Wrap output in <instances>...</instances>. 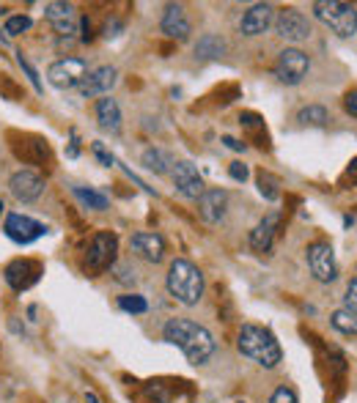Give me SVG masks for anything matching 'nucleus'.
Wrapping results in <instances>:
<instances>
[{
	"label": "nucleus",
	"mask_w": 357,
	"mask_h": 403,
	"mask_svg": "<svg viewBox=\"0 0 357 403\" xmlns=\"http://www.w3.org/2000/svg\"><path fill=\"white\" fill-rule=\"evenodd\" d=\"M162 337L168 343H174L176 349H181L190 365H206L217 349L214 335L203 324H196L193 318H171L162 327Z\"/></svg>",
	"instance_id": "obj_1"
},
{
	"label": "nucleus",
	"mask_w": 357,
	"mask_h": 403,
	"mask_svg": "<svg viewBox=\"0 0 357 403\" xmlns=\"http://www.w3.org/2000/svg\"><path fill=\"white\" fill-rule=\"evenodd\" d=\"M236 349L242 357H248L250 362H256L258 368H278L283 359V349L278 343V337L269 332L267 327L258 324H245L236 335Z\"/></svg>",
	"instance_id": "obj_2"
},
{
	"label": "nucleus",
	"mask_w": 357,
	"mask_h": 403,
	"mask_svg": "<svg viewBox=\"0 0 357 403\" xmlns=\"http://www.w3.org/2000/svg\"><path fill=\"white\" fill-rule=\"evenodd\" d=\"M165 285H168V294L184 307H196L198 302L203 299V288H206L201 269L187 258H174L171 261Z\"/></svg>",
	"instance_id": "obj_3"
},
{
	"label": "nucleus",
	"mask_w": 357,
	"mask_h": 403,
	"mask_svg": "<svg viewBox=\"0 0 357 403\" xmlns=\"http://www.w3.org/2000/svg\"><path fill=\"white\" fill-rule=\"evenodd\" d=\"M313 17L324 22L330 31L341 39H352L357 34V6L343 3V0H316L313 6Z\"/></svg>",
	"instance_id": "obj_4"
},
{
	"label": "nucleus",
	"mask_w": 357,
	"mask_h": 403,
	"mask_svg": "<svg viewBox=\"0 0 357 403\" xmlns=\"http://www.w3.org/2000/svg\"><path fill=\"white\" fill-rule=\"evenodd\" d=\"M86 77H89V61L74 58V55L58 58L55 63H50V69H47V80H50V86L58 88V91L77 88Z\"/></svg>",
	"instance_id": "obj_5"
},
{
	"label": "nucleus",
	"mask_w": 357,
	"mask_h": 403,
	"mask_svg": "<svg viewBox=\"0 0 357 403\" xmlns=\"http://www.w3.org/2000/svg\"><path fill=\"white\" fill-rule=\"evenodd\" d=\"M305 261H308V269L313 275L316 282H330L338 280V263H336V252H333V245L330 242H313L305 250Z\"/></svg>",
	"instance_id": "obj_6"
},
{
	"label": "nucleus",
	"mask_w": 357,
	"mask_h": 403,
	"mask_svg": "<svg viewBox=\"0 0 357 403\" xmlns=\"http://www.w3.org/2000/svg\"><path fill=\"white\" fill-rule=\"evenodd\" d=\"M311 71V58L308 53L297 50V47H286L278 53L275 61V77L283 83V86H300Z\"/></svg>",
	"instance_id": "obj_7"
},
{
	"label": "nucleus",
	"mask_w": 357,
	"mask_h": 403,
	"mask_svg": "<svg viewBox=\"0 0 357 403\" xmlns=\"http://www.w3.org/2000/svg\"><path fill=\"white\" fill-rule=\"evenodd\" d=\"M275 34L281 36L283 41H291V44H300L305 39H311V22L303 11L297 9H281L275 11Z\"/></svg>",
	"instance_id": "obj_8"
},
{
	"label": "nucleus",
	"mask_w": 357,
	"mask_h": 403,
	"mask_svg": "<svg viewBox=\"0 0 357 403\" xmlns=\"http://www.w3.org/2000/svg\"><path fill=\"white\" fill-rule=\"evenodd\" d=\"M119 255V236L110 233V230H99L94 233L89 247V269L91 272H105L116 263Z\"/></svg>",
	"instance_id": "obj_9"
},
{
	"label": "nucleus",
	"mask_w": 357,
	"mask_h": 403,
	"mask_svg": "<svg viewBox=\"0 0 357 403\" xmlns=\"http://www.w3.org/2000/svg\"><path fill=\"white\" fill-rule=\"evenodd\" d=\"M171 178H174V187L181 198H190V200H198L203 195V178L198 173V168L193 162L181 159V162H174L171 168Z\"/></svg>",
	"instance_id": "obj_10"
},
{
	"label": "nucleus",
	"mask_w": 357,
	"mask_h": 403,
	"mask_svg": "<svg viewBox=\"0 0 357 403\" xmlns=\"http://www.w3.org/2000/svg\"><path fill=\"white\" fill-rule=\"evenodd\" d=\"M3 230L17 245H31V242L41 239L47 233V228L41 223H36L34 217H28V214H9L6 223H3Z\"/></svg>",
	"instance_id": "obj_11"
},
{
	"label": "nucleus",
	"mask_w": 357,
	"mask_h": 403,
	"mask_svg": "<svg viewBox=\"0 0 357 403\" xmlns=\"http://www.w3.org/2000/svg\"><path fill=\"white\" fill-rule=\"evenodd\" d=\"M272 22H275V6H269V3H256V6H250L248 11L242 14V19H239V34L248 36V39L261 36L272 28Z\"/></svg>",
	"instance_id": "obj_12"
},
{
	"label": "nucleus",
	"mask_w": 357,
	"mask_h": 403,
	"mask_svg": "<svg viewBox=\"0 0 357 403\" xmlns=\"http://www.w3.org/2000/svg\"><path fill=\"white\" fill-rule=\"evenodd\" d=\"M9 190L17 198L19 203H34L44 193V178L36 170H17L9 178Z\"/></svg>",
	"instance_id": "obj_13"
},
{
	"label": "nucleus",
	"mask_w": 357,
	"mask_h": 403,
	"mask_svg": "<svg viewBox=\"0 0 357 403\" xmlns=\"http://www.w3.org/2000/svg\"><path fill=\"white\" fill-rule=\"evenodd\" d=\"M6 282L14 288V291H28L34 282H39L41 277V263L31 261V258H17L6 266Z\"/></svg>",
	"instance_id": "obj_14"
},
{
	"label": "nucleus",
	"mask_w": 357,
	"mask_h": 403,
	"mask_svg": "<svg viewBox=\"0 0 357 403\" xmlns=\"http://www.w3.org/2000/svg\"><path fill=\"white\" fill-rule=\"evenodd\" d=\"M116 83H119V71L113 66H99V69L89 71V77L77 86V91L83 99H94V96H107Z\"/></svg>",
	"instance_id": "obj_15"
},
{
	"label": "nucleus",
	"mask_w": 357,
	"mask_h": 403,
	"mask_svg": "<svg viewBox=\"0 0 357 403\" xmlns=\"http://www.w3.org/2000/svg\"><path fill=\"white\" fill-rule=\"evenodd\" d=\"M226 211H228V193L226 190H203V195L198 198V214L209 225L223 223Z\"/></svg>",
	"instance_id": "obj_16"
},
{
	"label": "nucleus",
	"mask_w": 357,
	"mask_h": 403,
	"mask_svg": "<svg viewBox=\"0 0 357 403\" xmlns=\"http://www.w3.org/2000/svg\"><path fill=\"white\" fill-rule=\"evenodd\" d=\"M129 247H132V252H138L143 261L149 263H160L165 258V239H162L160 233H154V230H138V233H132Z\"/></svg>",
	"instance_id": "obj_17"
},
{
	"label": "nucleus",
	"mask_w": 357,
	"mask_h": 403,
	"mask_svg": "<svg viewBox=\"0 0 357 403\" xmlns=\"http://www.w3.org/2000/svg\"><path fill=\"white\" fill-rule=\"evenodd\" d=\"M160 31L168 39H176V41H184L190 31H193V25H190V19H187V11H184V6H178V3H171L168 9H165V14L160 19Z\"/></svg>",
	"instance_id": "obj_18"
},
{
	"label": "nucleus",
	"mask_w": 357,
	"mask_h": 403,
	"mask_svg": "<svg viewBox=\"0 0 357 403\" xmlns=\"http://www.w3.org/2000/svg\"><path fill=\"white\" fill-rule=\"evenodd\" d=\"M278 228H281V214L278 211H269L267 217L253 228L250 233V247L256 250V252H269L272 245H275V236H278Z\"/></svg>",
	"instance_id": "obj_19"
},
{
	"label": "nucleus",
	"mask_w": 357,
	"mask_h": 403,
	"mask_svg": "<svg viewBox=\"0 0 357 403\" xmlns=\"http://www.w3.org/2000/svg\"><path fill=\"white\" fill-rule=\"evenodd\" d=\"M44 17L53 22V28L58 36L71 39V36L77 34V28H74L77 14H74V6H71V3H47V6H44Z\"/></svg>",
	"instance_id": "obj_20"
},
{
	"label": "nucleus",
	"mask_w": 357,
	"mask_h": 403,
	"mask_svg": "<svg viewBox=\"0 0 357 403\" xmlns=\"http://www.w3.org/2000/svg\"><path fill=\"white\" fill-rule=\"evenodd\" d=\"M96 121H99L102 129L113 132V135L121 129V107H119V102L113 96H102L96 102Z\"/></svg>",
	"instance_id": "obj_21"
},
{
	"label": "nucleus",
	"mask_w": 357,
	"mask_h": 403,
	"mask_svg": "<svg viewBox=\"0 0 357 403\" xmlns=\"http://www.w3.org/2000/svg\"><path fill=\"white\" fill-rule=\"evenodd\" d=\"M228 50V44L220 39L217 34H203L198 39L196 44V58H203V61H217V58H223Z\"/></svg>",
	"instance_id": "obj_22"
},
{
	"label": "nucleus",
	"mask_w": 357,
	"mask_h": 403,
	"mask_svg": "<svg viewBox=\"0 0 357 403\" xmlns=\"http://www.w3.org/2000/svg\"><path fill=\"white\" fill-rule=\"evenodd\" d=\"M143 168L146 170H151V173H171V168H174V159L171 154H165L162 148H146L143 151Z\"/></svg>",
	"instance_id": "obj_23"
},
{
	"label": "nucleus",
	"mask_w": 357,
	"mask_h": 403,
	"mask_svg": "<svg viewBox=\"0 0 357 403\" xmlns=\"http://www.w3.org/2000/svg\"><path fill=\"white\" fill-rule=\"evenodd\" d=\"M71 195L86 206V209H94V211H105L110 206V200H107V195L96 193V190H91V187H71Z\"/></svg>",
	"instance_id": "obj_24"
},
{
	"label": "nucleus",
	"mask_w": 357,
	"mask_h": 403,
	"mask_svg": "<svg viewBox=\"0 0 357 403\" xmlns=\"http://www.w3.org/2000/svg\"><path fill=\"white\" fill-rule=\"evenodd\" d=\"M330 324L338 330L341 335H357V310L341 307L330 316Z\"/></svg>",
	"instance_id": "obj_25"
},
{
	"label": "nucleus",
	"mask_w": 357,
	"mask_h": 403,
	"mask_svg": "<svg viewBox=\"0 0 357 403\" xmlns=\"http://www.w3.org/2000/svg\"><path fill=\"white\" fill-rule=\"evenodd\" d=\"M297 121L305 123V126H324L330 121V113H327V107L321 105H308L297 113Z\"/></svg>",
	"instance_id": "obj_26"
},
{
	"label": "nucleus",
	"mask_w": 357,
	"mask_h": 403,
	"mask_svg": "<svg viewBox=\"0 0 357 403\" xmlns=\"http://www.w3.org/2000/svg\"><path fill=\"white\" fill-rule=\"evenodd\" d=\"M31 25H34V19L28 17V14H14V17L6 19V25H3V34H6V36H19V34H25V31H31Z\"/></svg>",
	"instance_id": "obj_27"
},
{
	"label": "nucleus",
	"mask_w": 357,
	"mask_h": 403,
	"mask_svg": "<svg viewBox=\"0 0 357 403\" xmlns=\"http://www.w3.org/2000/svg\"><path fill=\"white\" fill-rule=\"evenodd\" d=\"M119 307L126 310V313H135V316H141L149 310V302L141 297V294H124V297H119Z\"/></svg>",
	"instance_id": "obj_28"
},
{
	"label": "nucleus",
	"mask_w": 357,
	"mask_h": 403,
	"mask_svg": "<svg viewBox=\"0 0 357 403\" xmlns=\"http://www.w3.org/2000/svg\"><path fill=\"white\" fill-rule=\"evenodd\" d=\"M258 193L264 195L267 200H278V195H281V190H278V181H275L272 175H267V173H258Z\"/></svg>",
	"instance_id": "obj_29"
},
{
	"label": "nucleus",
	"mask_w": 357,
	"mask_h": 403,
	"mask_svg": "<svg viewBox=\"0 0 357 403\" xmlns=\"http://www.w3.org/2000/svg\"><path fill=\"white\" fill-rule=\"evenodd\" d=\"M17 63H19V66H22V71H25V74H28V80H31V86H34L36 91H39V93H41V91H44V88H41V80H39V74H36V69H34V66H31V61H28V58H25V55L19 53V55H17Z\"/></svg>",
	"instance_id": "obj_30"
},
{
	"label": "nucleus",
	"mask_w": 357,
	"mask_h": 403,
	"mask_svg": "<svg viewBox=\"0 0 357 403\" xmlns=\"http://www.w3.org/2000/svg\"><path fill=\"white\" fill-rule=\"evenodd\" d=\"M269 403H300L297 401V392L291 389V387H278L275 392H272V398H269Z\"/></svg>",
	"instance_id": "obj_31"
},
{
	"label": "nucleus",
	"mask_w": 357,
	"mask_h": 403,
	"mask_svg": "<svg viewBox=\"0 0 357 403\" xmlns=\"http://www.w3.org/2000/svg\"><path fill=\"white\" fill-rule=\"evenodd\" d=\"M91 151H94V157L99 159V162H102L105 168H110V165H116V157H113V154L107 151V148H105V146H102V143H91Z\"/></svg>",
	"instance_id": "obj_32"
},
{
	"label": "nucleus",
	"mask_w": 357,
	"mask_h": 403,
	"mask_svg": "<svg viewBox=\"0 0 357 403\" xmlns=\"http://www.w3.org/2000/svg\"><path fill=\"white\" fill-rule=\"evenodd\" d=\"M343 307L357 310V277L349 282V285H346V294H343Z\"/></svg>",
	"instance_id": "obj_33"
},
{
	"label": "nucleus",
	"mask_w": 357,
	"mask_h": 403,
	"mask_svg": "<svg viewBox=\"0 0 357 403\" xmlns=\"http://www.w3.org/2000/svg\"><path fill=\"white\" fill-rule=\"evenodd\" d=\"M228 173H231L233 181H248V165H242V162H231V168H228Z\"/></svg>",
	"instance_id": "obj_34"
},
{
	"label": "nucleus",
	"mask_w": 357,
	"mask_h": 403,
	"mask_svg": "<svg viewBox=\"0 0 357 403\" xmlns=\"http://www.w3.org/2000/svg\"><path fill=\"white\" fill-rule=\"evenodd\" d=\"M343 107H346V113H349L352 118H357V88L346 91V96H343Z\"/></svg>",
	"instance_id": "obj_35"
},
{
	"label": "nucleus",
	"mask_w": 357,
	"mask_h": 403,
	"mask_svg": "<svg viewBox=\"0 0 357 403\" xmlns=\"http://www.w3.org/2000/svg\"><path fill=\"white\" fill-rule=\"evenodd\" d=\"M239 123H242V126H248V129H256V126H261L264 121H261L256 113H242V116H239Z\"/></svg>",
	"instance_id": "obj_36"
},
{
	"label": "nucleus",
	"mask_w": 357,
	"mask_h": 403,
	"mask_svg": "<svg viewBox=\"0 0 357 403\" xmlns=\"http://www.w3.org/2000/svg\"><path fill=\"white\" fill-rule=\"evenodd\" d=\"M116 280L119 282H135V272L129 275V266H116Z\"/></svg>",
	"instance_id": "obj_37"
},
{
	"label": "nucleus",
	"mask_w": 357,
	"mask_h": 403,
	"mask_svg": "<svg viewBox=\"0 0 357 403\" xmlns=\"http://www.w3.org/2000/svg\"><path fill=\"white\" fill-rule=\"evenodd\" d=\"M223 143H226V148H231V151H245V148H248L245 143H239L236 138H228V135L223 138Z\"/></svg>",
	"instance_id": "obj_38"
},
{
	"label": "nucleus",
	"mask_w": 357,
	"mask_h": 403,
	"mask_svg": "<svg viewBox=\"0 0 357 403\" xmlns=\"http://www.w3.org/2000/svg\"><path fill=\"white\" fill-rule=\"evenodd\" d=\"M80 154V148H77V135L71 132V143H69V157H77Z\"/></svg>",
	"instance_id": "obj_39"
},
{
	"label": "nucleus",
	"mask_w": 357,
	"mask_h": 403,
	"mask_svg": "<svg viewBox=\"0 0 357 403\" xmlns=\"http://www.w3.org/2000/svg\"><path fill=\"white\" fill-rule=\"evenodd\" d=\"M86 403H99V395H96V392H86Z\"/></svg>",
	"instance_id": "obj_40"
},
{
	"label": "nucleus",
	"mask_w": 357,
	"mask_h": 403,
	"mask_svg": "<svg viewBox=\"0 0 357 403\" xmlns=\"http://www.w3.org/2000/svg\"><path fill=\"white\" fill-rule=\"evenodd\" d=\"M349 173H352V175H357V157L352 159V165H349Z\"/></svg>",
	"instance_id": "obj_41"
},
{
	"label": "nucleus",
	"mask_w": 357,
	"mask_h": 403,
	"mask_svg": "<svg viewBox=\"0 0 357 403\" xmlns=\"http://www.w3.org/2000/svg\"><path fill=\"white\" fill-rule=\"evenodd\" d=\"M3 209H6V206H3V200H0V214H3Z\"/></svg>",
	"instance_id": "obj_42"
},
{
	"label": "nucleus",
	"mask_w": 357,
	"mask_h": 403,
	"mask_svg": "<svg viewBox=\"0 0 357 403\" xmlns=\"http://www.w3.org/2000/svg\"><path fill=\"white\" fill-rule=\"evenodd\" d=\"M0 14H3V9H0Z\"/></svg>",
	"instance_id": "obj_43"
}]
</instances>
